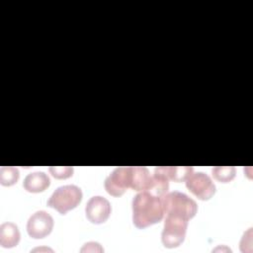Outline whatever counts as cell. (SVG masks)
<instances>
[{
  "label": "cell",
  "instance_id": "1",
  "mask_svg": "<svg viewBox=\"0 0 253 253\" xmlns=\"http://www.w3.org/2000/svg\"><path fill=\"white\" fill-rule=\"evenodd\" d=\"M146 167H118L105 180L106 191L115 197L122 196L128 188L134 191H144L150 180Z\"/></svg>",
  "mask_w": 253,
  "mask_h": 253
},
{
  "label": "cell",
  "instance_id": "2",
  "mask_svg": "<svg viewBox=\"0 0 253 253\" xmlns=\"http://www.w3.org/2000/svg\"><path fill=\"white\" fill-rule=\"evenodd\" d=\"M164 215L162 197L140 191L132 199V221L138 228L159 222Z\"/></svg>",
  "mask_w": 253,
  "mask_h": 253
},
{
  "label": "cell",
  "instance_id": "3",
  "mask_svg": "<svg viewBox=\"0 0 253 253\" xmlns=\"http://www.w3.org/2000/svg\"><path fill=\"white\" fill-rule=\"evenodd\" d=\"M164 213L182 215L188 219L194 217L198 211L197 203L184 193L174 191L162 196Z\"/></svg>",
  "mask_w": 253,
  "mask_h": 253
},
{
  "label": "cell",
  "instance_id": "4",
  "mask_svg": "<svg viewBox=\"0 0 253 253\" xmlns=\"http://www.w3.org/2000/svg\"><path fill=\"white\" fill-rule=\"evenodd\" d=\"M189 219L178 214L166 213L161 240L165 247L174 248L179 246L185 239Z\"/></svg>",
  "mask_w": 253,
  "mask_h": 253
},
{
  "label": "cell",
  "instance_id": "5",
  "mask_svg": "<svg viewBox=\"0 0 253 253\" xmlns=\"http://www.w3.org/2000/svg\"><path fill=\"white\" fill-rule=\"evenodd\" d=\"M82 200V191L75 185L58 187L47 201V206L55 209L59 213L65 214L76 208Z\"/></svg>",
  "mask_w": 253,
  "mask_h": 253
},
{
  "label": "cell",
  "instance_id": "6",
  "mask_svg": "<svg viewBox=\"0 0 253 253\" xmlns=\"http://www.w3.org/2000/svg\"><path fill=\"white\" fill-rule=\"evenodd\" d=\"M186 187L200 200L211 199L215 193V185L211 177L204 172L192 173L186 179Z\"/></svg>",
  "mask_w": 253,
  "mask_h": 253
},
{
  "label": "cell",
  "instance_id": "7",
  "mask_svg": "<svg viewBox=\"0 0 253 253\" xmlns=\"http://www.w3.org/2000/svg\"><path fill=\"white\" fill-rule=\"evenodd\" d=\"M53 227L52 216L44 211H38L33 213L27 222V231L33 238L39 239L48 235Z\"/></svg>",
  "mask_w": 253,
  "mask_h": 253
},
{
  "label": "cell",
  "instance_id": "8",
  "mask_svg": "<svg viewBox=\"0 0 253 253\" xmlns=\"http://www.w3.org/2000/svg\"><path fill=\"white\" fill-rule=\"evenodd\" d=\"M112 208L110 202L101 196H94L90 198L86 204L85 212L87 218L92 223H103L105 222L111 213Z\"/></svg>",
  "mask_w": 253,
  "mask_h": 253
},
{
  "label": "cell",
  "instance_id": "9",
  "mask_svg": "<svg viewBox=\"0 0 253 253\" xmlns=\"http://www.w3.org/2000/svg\"><path fill=\"white\" fill-rule=\"evenodd\" d=\"M49 185V177L44 172L30 173L25 177L23 183L24 189L31 193L43 192Z\"/></svg>",
  "mask_w": 253,
  "mask_h": 253
},
{
  "label": "cell",
  "instance_id": "10",
  "mask_svg": "<svg viewBox=\"0 0 253 253\" xmlns=\"http://www.w3.org/2000/svg\"><path fill=\"white\" fill-rule=\"evenodd\" d=\"M20 231L13 222H4L0 225V245L4 248H11L18 245L20 241Z\"/></svg>",
  "mask_w": 253,
  "mask_h": 253
},
{
  "label": "cell",
  "instance_id": "11",
  "mask_svg": "<svg viewBox=\"0 0 253 253\" xmlns=\"http://www.w3.org/2000/svg\"><path fill=\"white\" fill-rule=\"evenodd\" d=\"M154 171L162 173L169 180L182 182L186 181V179L193 173L194 169L192 166H159L156 167Z\"/></svg>",
  "mask_w": 253,
  "mask_h": 253
},
{
  "label": "cell",
  "instance_id": "12",
  "mask_svg": "<svg viewBox=\"0 0 253 253\" xmlns=\"http://www.w3.org/2000/svg\"><path fill=\"white\" fill-rule=\"evenodd\" d=\"M169 189V179L162 173L154 171V174L150 176L149 183L144 191H147L155 196H164Z\"/></svg>",
  "mask_w": 253,
  "mask_h": 253
},
{
  "label": "cell",
  "instance_id": "13",
  "mask_svg": "<svg viewBox=\"0 0 253 253\" xmlns=\"http://www.w3.org/2000/svg\"><path fill=\"white\" fill-rule=\"evenodd\" d=\"M20 177L18 168L13 166H3L0 169V183L3 186H12L17 183Z\"/></svg>",
  "mask_w": 253,
  "mask_h": 253
},
{
  "label": "cell",
  "instance_id": "14",
  "mask_svg": "<svg viewBox=\"0 0 253 253\" xmlns=\"http://www.w3.org/2000/svg\"><path fill=\"white\" fill-rule=\"evenodd\" d=\"M211 172L212 176L222 183L230 182L235 177V168L233 166H215Z\"/></svg>",
  "mask_w": 253,
  "mask_h": 253
},
{
  "label": "cell",
  "instance_id": "15",
  "mask_svg": "<svg viewBox=\"0 0 253 253\" xmlns=\"http://www.w3.org/2000/svg\"><path fill=\"white\" fill-rule=\"evenodd\" d=\"M50 174L57 179H66L72 176L73 167L72 166H51L49 167Z\"/></svg>",
  "mask_w": 253,
  "mask_h": 253
},
{
  "label": "cell",
  "instance_id": "16",
  "mask_svg": "<svg viewBox=\"0 0 253 253\" xmlns=\"http://www.w3.org/2000/svg\"><path fill=\"white\" fill-rule=\"evenodd\" d=\"M102 252L104 249L101 247V245L98 242H88L84 244V246L81 248V252Z\"/></svg>",
  "mask_w": 253,
  "mask_h": 253
}]
</instances>
